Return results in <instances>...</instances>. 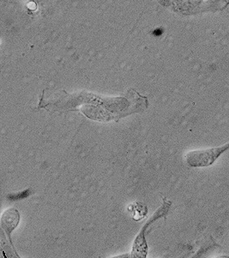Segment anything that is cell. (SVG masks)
<instances>
[{
  "instance_id": "obj_2",
  "label": "cell",
  "mask_w": 229,
  "mask_h": 258,
  "mask_svg": "<svg viewBox=\"0 0 229 258\" xmlns=\"http://www.w3.org/2000/svg\"><path fill=\"white\" fill-rule=\"evenodd\" d=\"M20 221V214L15 209H10L4 212L0 220V226L4 232L9 236L11 239L12 232L17 228Z\"/></svg>"
},
{
  "instance_id": "obj_1",
  "label": "cell",
  "mask_w": 229,
  "mask_h": 258,
  "mask_svg": "<svg viewBox=\"0 0 229 258\" xmlns=\"http://www.w3.org/2000/svg\"><path fill=\"white\" fill-rule=\"evenodd\" d=\"M228 144L211 149L197 150L187 153L185 160L191 167H205L214 164L224 152L228 149Z\"/></svg>"
}]
</instances>
